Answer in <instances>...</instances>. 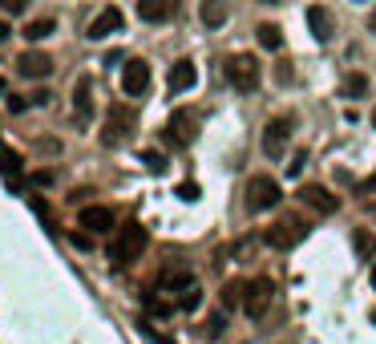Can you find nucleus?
Returning <instances> with one entry per match:
<instances>
[{
	"instance_id": "obj_39",
	"label": "nucleus",
	"mask_w": 376,
	"mask_h": 344,
	"mask_svg": "<svg viewBox=\"0 0 376 344\" xmlns=\"http://www.w3.org/2000/svg\"><path fill=\"white\" fill-rule=\"evenodd\" d=\"M373 288H376V263H373Z\"/></svg>"
},
{
	"instance_id": "obj_4",
	"label": "nucleus",
	"mask_w": 376,
	"mask_h": 344,
	"mask_svg": "<svg viewBox=\"0 0 376 344\" xmlns=\"http://www.w3.org/2000/svg\"><path fill=\"white\" fill-rule=\"evenodd\" d=\"M134 126H138V114H134L130 106H110L105 130H101V146H121V142H130Z\"/></svg>"
},
{
	"instance_id": "obj_35",
	"label": "nucleus",
	"mask_w": 376,
	"mask_h": 344,
	"mask_svg": "<svg viewBox=\"0 0 376 344\" xmlns=\"http://www.w3.org/2000/svg\"><path fill=\"white\" fill-rule=\"evenodd\" d=\"M368 190H376V174L368 179V183H364V195H368Z\"/></svg>"
},
{
	"instance_id": "obj_22",
	"label": "nucleus",
	"mask_w": 376,
	"mask_h": 344,
	"mask_svg": "<svg viewBox=\"0 0 376 344\" xmlns=\"http://www.w3.org/2000/svg\"><path fill=\"white\" fill-rule=\"evenodd\" d=\"M340 93H344V97H352V101H360V97L368 93V77H364V73H348V77H344V85H340Z\"/></svg>"
},
{
	"instance_id": "obj_5",
	"label": "nucleus",
	"mask_w": 376,
	"mask_h": 344,
	"mask_svg": "<svg viewBox=\"0 0 376 344\" xmlns=\"http://www.w3.org/2000/svg\"><path fill=\"white\" fill-rule=\"evenodd\" d=\"M198 126H203V114L182 106V110H174L170 122H166V142H170V146H190V142L198 138Z\"/></svg>"
},
{
	"instance_id": "obj_31",
	"label": "nucleus",
	"mask_w": 376,
	"mask_h": 344,
	"mask_svg": "<svg viewBox=\"0 0 376 344\" xmlns=\"http://www.w3.org/2000/svg\"><path fill=\"white\" fill-rule=\"evenodd\" d=\"M49 97H53V93H49V90H37V93H28V101H33V106H49Z\"/></svg>"
},
{
	"instance_id": "obj_27",
	"label": "nucleus",
	"mask_w": 376,
	"mask_h": 344,
	"mask_svg": "<svg viewBox=\"0 0 376 344\" xmlns=\"http://www.w3.org/2000/svg\"><path fill=\"white\" fill-rule=\"evenodd\" d=\"M28 106H33V101H28V97H17V93H12V97H8V114H24V110H28Z\"/></svg>"
},
{
	"instance_id": "obj_1",
	"label": "nucleus",
	"mask_w": 376,
	"mask_h": 344,
	"mask_svg": "<svg viewBox=\"0 0 376 344\" xmlns=\"http://www.w3.org/2000/svg\"><path fill=\"white\" fill-rule=\"evenodd\" d=\"M142 247H146V227L142 223H126V227H118L110 235V263L126 268V263H134L142 255Z\"/></svg>"
},
{
	"instance_id": "obj_10",
	"label": "nucleus",
	"mask_w": 376,
	"mask_h": 344,
	"mask_svg": "<svg viewBox=\"0 0 376 344\" xmlns=\"http://www.w3.org/2000/svg\"><path fill=\"white\" fill-rule=\"evenodd\" d=\"M121 90L130 93V97H146V90H150V65L142 57H130L121 65Z\"/></svg>"
},
{
	"instance_id": "obj_14",
	"label": "nucleus",
	"mask_w": 376,
	"mask_h": 344,
	"mask_svg": "<svg viewBox=\"0 0 376 344\" xmlns=\"http://www.w3.org/2000/svg\"><path fill=\"white\" fill-rule=\"evenodd\" d=\"M194 81H198V65L194 61H174L170 65V73H166V85H170V93H187V90H194Z\"/></svg>"
},
{
	"instance_id": "obj_6",
	"label": "nucleus",
	"mask_w": 376,
	"mask_h": 344,
	"mask_svg": "<svg viewBox=\"0 0 376 344\" xmlns=\"http://www.w3.org/2000/svg\"><path fill=\"white\" fill-rule=\"evenodd\" d=\"M280 199H283L280 183H275L271 174H255V179L247 183V211H271Z\"/></svg>"
},
{
	"instance_id": "obj_19",
	"label": "nucleus",
	"mask_w": 376,
	"mask_h": 344,
	"mask_svg": "<svg viewBox=\"0 0 376 344\" xmlns=\"http://www.w3.org/2000/svg\"><path fill=\"white\" fill-rule=\"evenodd\" d=\"M352 247H356V255H360V259L376 255V231H368V227H356V231H352Z\"/></svg>"
},
{
	"instance_id": "obj_7",
	"label": "nucleus",
	"mask_w": 376,
	"mask_h": 344,
	"mask_svg": "<svg viewBox=\"0 0 376 344\" xmlns=\"http://www.w3.org/2000/svg\"><path fill=\"white\" fill-rule=\"evenodd\" d=\"M291 130H296V117H291V114L271 117V122L263 126V150H267L271 158H280L283 150H287V138H291Z\"/></svg>"
},
{
	"instance_id": "obj_21",
	"label": "nucleus",
	"mask_w": 376,
	"mask_h": 344,
	"mask_svg": "<svg viewBox=\"0 0 376 344\" xmlns=\"http://www.w3.org/2000/svg\"><path fill=\"white\" fill-rule=\"evenodd\" d=\"M255 37H259V45L271 49V53H275V49H283V28H280V24H259Z\"/></svg>"
},
{
	"instance_id": "obj_17",
	"label": "nucleus",
	"mask_w": 376,
	"mask_h": 344,
	"mask_svg": "<svg viewBox=\"0 0 376 344\" xmlns=\"http://www.w3.org/2000/svg\"><path fill=\"white\" fill-rule=\"evenodd\" d=\"M307 28H311L316 41H332V33H336V17H332L324 4H311V8H307Z\"/></svg>"
},
{
	"instance_id": "obj_8",
	"label": "nucleus",
	"mask_w": 376,
	"mask_h": 344,
	"mask_svg": "<svg viewBox=\"0 0 376 344\" xmlns=\"http://www.w3.org/2000/svg\"><path fill=\"white\" fill-rule=\"evenodd\" d=\"M304 235H307V227L300 223V219H280L275 227H267L263 243H267V247H275V252H291Z\"/></svg>"
},
{
	"instance_id": "obj_23",
	"label": "nucleus",
	"mask_w": 376,
	"mask_h": 344,
	"mask_svg": "<svg viewBox=\"0 0 376 344\" xmlns=\"http://www.w3.org/2000/svg\"><path fill=\"white\" fill-rule=\"evenodd\" d=\"M53 33H57V21H53V17L28 21V28H24V37H28V41H45V37H53Z\"/></svg>"
},
{
	"instance_id": "obj_3",
	"label": "nucleus",
	"mask_w": 376,
	"mask_h": 344,
	"mask_svg": "<svg viewBox=\"0 0 376 344\" xmlns=\"http://www.w3.org/2000/svg\"><path fill=\"white\" fill-rule=\"evenodd\" d=\"M271 300H275V284H271V275H255V279H247V288H243V312H247L251 320H263V316H267Z\"/></svg>"
},
{
	"instance_id": "obj_11",
	"label": "nucleus",
	"mask_w": 376,
	"mask_h": 344,
	"mask_svg": "<svg viewBox=\"0 0 376 344\" xmlns=\"http://www.w3.org/2000/svg\"><path fill=\"white\" fill-rule=\"evenodd\" d=\"M77 223L89 231V235H110V231H118V227H114V223H118V219H114V211H110V206H97V203L85 206V211L77 215Z\"/></svg>"
},
{
	"instance_id": "obj_30",
	"label": "nucleus",
	"mask_w": 376,
	"mask_h": 344,
	"mask_svg": "<svg viewBox=\"0 0 376 344\" xmlns=\"http://www.w3.org/2000/svg\"><path fill=\"white\" fill-rule=\"evenodd\" d=\"M28 183H33V186H49V183H53V170H37Z\"/></svg>"
},
{
	"instance_id": "obj_16",
	"label": "nucleus",
	"mask_w": 376,
	"mask_h": 344,
	"mask_svg": "<svg viewBox=\"0 0 376 344\" xmlns=\"http://www.w3.org/2000/svg\"><path fill=\"white\" fill-rule=\"evenodd\" d=\"M300 199H304L311 211H320V215H332V211L340 206V195H332L328 186H316V183H307L304 190H300Z\"/></svg>"
},
{
	"instance_id": "obj_15",
	"label": "nucleus",
	"mask_w": 376,
	"mask_h": 344,
	"mask_svg": "<svg viewBox=\"0 0 376 344\" xmlns=\"http://www.w3.org/2000/svg\"><path fill=\"white\" fill-rule=\"evenodd\" d=\"M138 17L146 24H162L178 17V0H138Z\"/></svg>"
},
{
	"instance_id": "obj_36",
	"label": "nucleus",
	"mask_w": 376,
	"mask_h": 344,
	"mask_svg": "<svg viewBox=\"0 0 376 344\" xmlns=\"http://www.w3.org/2000/svg\"><path fill=\"white\" fill-rule=\"evenodd\" d=\"M368 28H373V33H376V8H373V13H368Z\"/></svg>"
},
{
	"instance_id": "obj_12",
	"label": "nucleus",
	"mask_w": 376,
	"mask_h": 344,
	"mask_svg": "<svg viewBox=\"0 0 376 344\" xmlns=\"http://www.w3.org/2000/svg\"><path fill=\"white\" fill-rule=\"evenodd\" d=\"M121 24H126L121 8H114V4H110V8H101V13L94 17V24H89V33H85V37H89V41H105L110 33H121Z\"/></svg>"
},
{
	"instance_id": "obj_38",
	"label": "nucleus",
	"mask_w": 376,
	"mask_h": 344,
	"mask_svg": "<svg viewBox=\"0 0 376 344\" xmlns=\"http://www.w3.org/2000/svg\"><path fill=\"white\" fill-rule=\"evenodd\" d=\"M259 4H280V0H259Z\"/></svg>"
},
{
	"instance_id": "obj_26",
	"label": "nucleus",
	"mask_w": 376,
	"mask_h": 344,
	"mask_svg": "<svg viewBox=\"0 0 376 344\" xmlns=\"http://www.w3.org/2000/svg\"><path fill=\"white\" fill-rule=\"evenodd\" d=\"M198 304H203V292H198V284H190L187 292H182V308H187V312H194Z\"/></svg>"
},
{
	"instance_id": "obj_28",
	"label": "nucleus",
	"mask_w": 376,
	"mask_h": 344,
	"mask_svg": "<svg viewBox=\"0 0 376 344\" xmlns=\"http://www.w3.org/2000/svg\"><path fill=\"white\" fill-rule=\"evenodd\" d=\"M307 166V154H296V158L287 162V174H291V179H296V174H300V170H304Z\"/></svg>"
},
{
	"instance_id": "obj_32",
	"label": "nucleus",
	"mask_w": 376,
	"mask_h": 344,
	"mask_svg": "<svg viewBox=\"0 0 376 344\" xmlns=\"http://www.w3.org/2000/svg\"><path fill=\"white\" fill-rule=\"evenodd\" d=\"M0 8H4V13H12V17H17V13H21V8H24V0H0Z\"/></svg>"
},
{
	"instance_id": "obj_40",
	"label": "nucleus",
	"mask_w": 376,
	"mask_h": 344,
	"mask_svg": "<svg viewBox=\"0 0 376 344\" xmlns=\"http://www.w3.org/2000/svg\"><path fill=\"white\" fill-rule=\"evenodd\" d=\"M373 126H376V110H373Z\"/></svg>"
},
{
	"instance_id": "obj_13",
	"label": "nucleus",
	"mask_w": 376,
	"mask_h": 344,
	"mask_svg": "<svg viewBox=\"0 0 376 344\" xmlns=\"http://www.w3.org/2000/svg\"><path fill=\"white\" fill-rule=\"evenodd\" d=\"M17 69H21V77L37 81V77H49V73H53V57L41 53V49H28V53L17 57Z\"/></svg>"
},
{
	"instance_id": "obj_2",
	"label": "nucleus",
	"mask_w": 376,
	"mask_h": 344,
	"mask_svg": "<svg viewBox=\"0 0 376 344\" xmlns=\"http://www.w3.org/2000/svg\"><path fill=\"white\" fill-rule=\"evenodd\" d=\"M227 81H231L239 93H255L259 81H263L259 57H251V53H231V57H227Z\"/></svg>"
},
{
	"instance_id": "obj_41",
	"label": "nucleus",
	"mask_w": 376,
	"mask_h": 344,
	"mask_svg": "<svg viewBox=\"0 0 376 344\" xmlns=\"http://www.w3.org/2000/svg\"><path fill=\"white\" fill-rule=\"evenodd\" d=\"M356 4H364V0H356Z\"/></svg>"
},
{
	"instance_id": "obj_37",
	"label": "nucleus",
	"mask_w": 376,
	"mask_h": 344,
	"mask_svg": "<svg viewBox=\"0 0 376 344\" xmlns=\"http://www.w3.org/2000/svg\"><path fill=\"white\" fill-rule=\"evenodd\" d=\"M0 93H8V81H4V77H0Z\"/></svg>"
},
{
	"instance_id": "obj_18",
	"label": "nucleus",
	"mask_w": 376,
	"mask_h": 344,
	"mask_svg": "<svg viewBox=\"0 0 376 344\" xmlns=\"http://www.w3.org/2000/svg\"><path fill=\"white\" fill-rule=\"evenodd\" d=\"M231 17V4L227 0H203V8H198V21L207 24V28H223Z\"/></svg>"
},
{
	"instance_id": "obj_20",
	"label": "nucleus",
	"mask_w": 376,
	"mask_h": 344,
	"mask_svg": "<svg viewBox=\"0 0 376 344\" xmlns=\"http://www.w3.org/2000/svg\"><path fill=\"white\" fill-rule=\"evenodd\" d=\"M21 170H24L21 154L8 150V146H0V174H4V179H21Z\"/></svg>"
},
{
	"instance_id": "obj_29",
	"label": "nucleus",
	"mask_w": 376,
	"mask_h": 344,
	"mask_svg": "<svg viewBox=\"0 0 376 344\" xmlns=\"http://www.w3.org/2000/svg\"><path fill=\"white\" fill-rule=\"evenodd\" d=\"M178 199L194 203V199H198V186H194V183H182V186H178Z\"/></svg>"
},
{
	"instance_id": "obj_25",
	"label": "nucleus",
	"mask_w": 376,
	"mask_h": 344,
	"mask_svg": "<svg viewBox=\"0 0 376 344\" xmlns=\"http://www.w3.org/2000/svg\"><path fill=\"white\" fill-rule=\"evenodd\" d=\"M223 328H227V308H223V312H214L211 320H207V336H223Z\"/></svg>"
},
{
	"instance_id": "obj_34",
	"label": "nucleus",
	"mask_w": 376,
	"mask_h": 344,
	"mask_svg": "<svg viewBox=\"0 0 376 344\" xmlns=\"http://www.w3.org/2000/svg\"><path fill=\"white\" fill-rule=\"evenodd\" d=\"M8 37H12V24H8V21H0V45H4Z\"/></svg>"
},
{
	"instance_id": "obj_24",
	"label": "nucleus",
	"mask_w": 376,
	"mask_h": 344,
	"mask_svg": "<svg viewBox=\"0 0 376 344\" xmlns=\"http://www.w3.org/2000/svg\"><path fill=\"white\" fill-rule=\"evenodd\" d=\"M243 288H247V284H227V288H223V308H227V312L243 308Z\"/></svg>"
},
{
	"instance_id": "obj_9",
	"label": "nucleus",
	"mask_w": 376,
	"mask_h": 344,
	"mask_svg": "<svg viewBox=\"0 0 376 344\" xmlns=\"http://www.w3.org/2000/svg\"><path fill=\"white\" fill-rule=\"evenodd\" d=\"M73 117H77V126L94 122V77L89 73H81L73 81Z\"/></svg>"
},
{
	"instance_id": "obj_33",
	"label": "nucleus",
	"mask_w": 376,
	"mask_h": 344,
	"mask_svg": "<svg viewBox=\"0 0 376 344\" xmlns=\"http://www.w3.org/2000/svg\"><path fill=\"white\" fill-rule=\"evenodd\" d=\"M146 166H150V170H162L166 162H162V154H146Z\"/></svg>"
}]
</instances>
